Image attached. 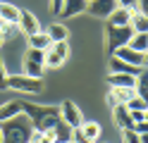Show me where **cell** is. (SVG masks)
Masks as SVG:
<instances>
[{"instance_id":"9c48e42d","label":"cell","mask_w":148,"mask_h":143,"mask_svg":"<svg viewBox=\"0 0 148 143\" xmlns=\"http://www.w3.org/2000/svg\"><path fill=\"white\" fill-rule=\"evenodd\" d=\"M115 57H119L122 62H129V64H136V67H146V53H136L132 50L129 45H122L112 53Z\"/></svg>"},{"instance_id":"ac0fdd59","label":"cell","mask_w":148,"mask_h":143,"mask_svg":"<svg viewBox=\"0 0 148 143\" xmlns=\"http://www.w3.org/2000/svg\"><path fill=\"white\" fill-rule=\"evenodd\" d=\"M53 45V41H50V36L45 34V31H38V34H34V36H29V48H36V50H48V48Z\"/></svg>"},{"instance_id":"52a82bcc","label":"cell","mask_w":148,"mask_h":143,"mask_svg":"<svg viewBox=\"0 0 148 143\" xmlns=\"http://www.w3.org/2000/svg\"><path fill=\"white\" fill-rule=\"evenodd\" d=\"M17 29L29 38V36H34V34L41 31V24H38V19H36L29 10H19V22H17Z\"/></svg>"},{"instance_id":"836d02e7","label":"cell","mask_w":148,"mask_h":143,"mask_svg":"<svg viewBox=\"0 0 148 143\" xmlns=\"http://www.w3.org/2000/svg\"><path fill=\"white\" fill-rule=\"evenodd\" d=\"M62 3H64V0H50V10H53L55 14H60V10H62Z\"/></svg>"},{"instance_id":"1f68e13d","label":"cell","mask_w":148,"mask_h":143,"mask_svg":"<svg viewBox=\"0 0 148 143\" xmlns=\"http://www.w3.org/2000/svg\"><path fill=\"white\" fill-rule=\"evenodd\" d=\"M72 141H74V143H91V141L84 136V133H81L79 127H77V129H72Z\"/></svg>"},{"instance_id":"8d00e7d4","label":"cell","mask_w":148,"mask_h":143,"mask_svg":"<svg viewBox=\"0 0 148 143\" xmlns=\"http://www.w3.org/2000/svg\"><path fill=\"white\" fill-rule=\"evenodd\" d=\"M0 31H3V22H0Z\"/></svg>"},{"instance_id":"44dd1931","label":"cell","mask_w":148,"mask_h":143,"mask_svg":"<svg viewBox=\"0 0 148 143\" xmlns=\"http://www.w3.org/2000/svg\"><path fill=\"white\" fill-rule=\"evenodd\" d=\"M134 93L138 95V98H148V72H146V67L136 74V81H134Z\"/></svg>"},{"instance_id":"3957f363","label":"cell","mask_w":148,"mask_h":143,"mask_svg":"<svg viewBox=\"0 0 148 143\" xmlns=\"http://www.w3.org/2000/svg\"><path fill=\"white\" fill-rule=\"evenodd\" d=\"M132 26H110L105 29V43H108V53L112 55L117 48H122L129 43V38H132Z\"/></svg>"},{"instance_id":"7402d4cb","label":"cell","mask_w":148,"mask_h":143,"mask_svg":"<svg viewBox=\"0 0 148 143\" xmlns=\"http://www.w3.org/2000/svg\"><path fill=\"white\" fill-rule=\"evenodd\" d=\"M108 95L115 100V105H127L136 93H134V88H110Z\"/></svg>"},{"instance_id":"484cf974","label":"cell","mask_w":148,"mask_h":143,"mask_svg":"<svg viewBox=\"0 0 148 143\" xmlns=\"http://www.w3.org/2000/svg\"><path fill=\"white\" fill-rule=\"evenodd\" d=\"M24 60L43 64V62H45V53H43V50H36V48H29V50H26V55H24ZM43 67H45V64H43Z\"/></svg>"},{"instance_id":"e575fe53","label":"cell","mask_w":148,"mask_h":143,"mask_svg":"<svg viewBox=\"0 0 148 143\" xmlns=\"http://www.w3.org/2000/svg\"><path fill=\"white\" fill-rule=\"evenodd\" d=\"M38 143H55V141H53V133H50V131H45V133H41V138H38Z\"/></svg>"},{"instance_id":"603a6c76","label":"cell","mask_w":148,"mask_h":143,"mask_svg":"<svg viewBox=\"0 0 148 143\" xmlns=\"http://www.w3.org/2000/svg\"><path fill=\"white\" fill-rule=\"evenodd\" d=\"M45 34L50 36V41H53V43H62V41H67V38H69L67 26H62V24H50Z\"/></svg>"},{"instance_id":"2e32d148","label":"cell","mask_w":148,"mask_h":143,"mask_svg":"<svg viewBox=\"0 0 148 143\" xmlns=\"http://www.w3.org/2000/svg\"><path fill=\"white\" fill-rule=\"evenodd\" d=\"M17 114H22V100H10V103L0 105V124L17 117Z\"/></svg>"},{"instance_id":"ba28073f","label":"cell","mask_w":148,"mask_h":143,"mask_svg":"<svg viewBox=\"0 0 148 143\" xmlns=\"http://www.w3.org/2000/svg\"><path fill=\"white\" fill-rule=\"evenodd\" d=\"M115 7H117V0H88L86 12L93 14V17H103V19H108L110 14H112Z\"/></svg>"},{"instance_id":"9a60e30c","label":"cell","mask_w":148,"mask_h":143,"mask_svg":"<svg viewBox=\"0 0 148 143\" xmlns=\"http://www.w3.org/2000/svg\"><path fill=\"white\" fill-rule=\"evenodd\" d=\"M50 133H53V141H55V143H67V141H72V127H69V124H64L62 119L50 129Z\"/></svg>"},{"instance_id":"6da1fadb","label":"cell","mask_w":148,"mask_h":143,"mask_svg":"<svg viewBox=\"0 0 148 143\" xmlns=\"http://www.w3.org/2000/svg\"><path fill=\"white\" fill-rule=\"evenodd\" d=\"M31 131H34V124L22 112V114L0 124V143H26Z\"/></svg>"},{"instance_id":"8992f818","label":"cell","mask_w":148,"mask_h":143,"mask_svg":"<svg viewBox=\"0 0 148 143\" xmlns=\"http://www.w3.org/2000/svg\"><path fill=\"white\" fill-rule=\"evenodd\" d=\"M60 119L64 122V124H69L72 129H77L81 122H84V117H81V110L77 107V103L74 100H64L62 105H60Z\"/></svg>"},{"instance_id":"83f0119b","label":"cell","mask_w":148,"mask_h":143,"mask_svg":"<svg viewBox=\"0 0 148 143\" xmlns=\"http://www.w3.org/2000/svg\"><path fill=\"white\" fill-rule=\"evenodd\" d=\"M127 110H146V98H138V95H134V98L127 103Z\"/></svg>"},{"instance_id":"4316f807","label":"cell","mask_w":148,"mask_h":143,"mask_svg":"<svg viewBox=\"0 0 148 143\" xmlns=\"http://www.w3.org/2000/svg\"><path fill=\"white\" fill-rule=\"evenodd\" d=\"M122 143H141V136L132 129H124L122 131Z\"/></svg>"},{"instance_id":"d590c367","label":"cell","mask_w":148,"mask_h":143,"mask_svg":"<svg viewBox=\"0 0 148 143\" xmlns=\"http://www.w3.org/2000/svg\"><path fill=\"white\" fill-rule=\"evenodd\" d=\"M134 5H136V0H117V7H132L134 10Z\"/></svg>"},{"instance_id":"5bb4252c","label":"cell","mask_w":148,"mask_h":143,"mask_svg":"<svg viewBox=\"0 0 148 143\" xmlns=\"http://www.w3.org/2000/svg\"><path fill=\"white\" fill-rule=\"evenodd\" d=\"M136 76L132 74H108V83L110 88H134Z\"/></svg>"},{"instance_id":"cb8c5ba5","label":"cell","mask_w":148,"mask_h":143,"mask_svg":"<svg viewBox=\"0 0 148 143\" xmlns=\"http://www.w3.org/2000/svg\"><path fill=\"white\" fill-rule=\"evenodd\" d=\"M132 50L136 53H146V48H148V34H132V38H129V43H127Z\"/></svg>"},{"instance_id":"4dcf8cb0","label":"cell","mask_w":148,"mask_h":143,"mask_svg":"<svg viewBox=\"0 0 148 143\" xmlns=\"http://www.w3.org/2000/svg\"><path fill=\"white\" fill-rule=\"evenodd\" d=\"M129 117H132V122L136 124V122H146L148 114H146V110H129Z\"/></svg>"},{"instance_id":"d6a6232c","label":"cell","mask_w":148,"mask_h":143,"mask_svg":"<svg viewBox=\"0 0 148 143\" xmlns=\"http://www.w3.org/2000/svg\"><path fill=\"white\" fill-rule=\"evenodd\" d=\"M132 131H136L138 136H141V133H148V119L146 122H136L134 127H132Z\"/></svg>"},{"instance_id":"d4e9b609","label":"cell","mask_w":148,"mask_h":143,"mask_svg":"<svg viewBox=\"0 0 148 143\" xmlns=\"http://www.w3.org/2000/svg\"><path fill=\"white\" fill-rule=\"evenodd\" d=\"M43 69H45L43 64L24 60V74H26V76H31V79H43Z\"/></svg>"},{"instance_id":"277c9868","label":"cell","mask_w":148,"mask_h":143,"mask_svg":"<svg viewBox=\"0 0 148 143\" xmlns=\"http://www.w3.org/2000/svg\"><path fill=\"white\" fill-rule=\"evenodd\" d=\"M7 88L19 91V93H41L43 91V79H31L26 74L7 76Z\"/></svg>"},{"instance_id":"e0dca14e","label":"cell","mask_w":148,"mask_h":143,"mask_svg":"<svg viewBox=\"0 0 148 143\" xmlns=\"http://www.w3.org/2000/svg\"><path fill=\"white\" fill-rule=\"evenodd\" d=\"M0 22L17 24V22H19V7H14L10 3H0Z\"/></svg>"},{"instance_id":"30bf717a","label":"cell","mask_w":148,"mask_h":143,"mask_svg":"<svg viewBox=\"0 0 148 143\" xmlns=\"http://www.w3.org/2000/svg\"><path fill=\"white\" fill-rule=\"evenodd\" d=\"M108 69H110V74H132V76H136L138 72L143 69V67H136V64H129V62H122L119 57H110V62H108Z\"/></svg>"},{"instance_id":"5b68a950","label":"cell","mask_w":148,"mask_h":143,"mask_svg":"<svg viewBox=\"0 0 148 143\" xmlns=\"http://www.w3.org/2000/svg\"><path fill=\"white\" fill-rule=\"evenodd\" d=\"M69 57V43L62 41V43H53L48 50H45V67H50V69H58V67H62L64 62H67Z\"/></svg>"},{"instance_id":"7a4b0ae2","label":"cell","mask_w":148,"mask_h":143,"mask_svg":"<svg viewBox=\"0 0 148 143\" xmlns=\"http://www.w3.org/2000/svg\"><path fill=\"white\" fill-rule=\"evenodd\" d=\"M22 112L31 119L34 129L36 131H50L55 124L60 122V107H41V105H34V103H24L22 100Z\"/></svg>"},{"instance_id":"4fadbf2b","label":"cell","mask_w":148,"mask_h":143,"mask_svg":"<svg viewBox=\"0 0 148 143\" xmlns=\"http://www.w3.org/2000/svg\"><path fill=\"white\" fill-rule=\"evenodd\" d=\"M86 5H88V0H64L60 14L62 17H77L81 12H86Z\"/></svg>"},{"instance_id":"ffe728a7","label":"cell","mask_w":148,"mask_h":143,"mask_svg":"<svg viewBox=\"0 0 148 143\" xmlns=\"http://www.w3.org/2000/svg\"><path fill=\"white\" fill-rule=\"evenodd\" d=\"M129 26H132L134 34H146V31H148V17L134 10V12H132V19H129Z\"/></svg>"},{"instance_id":"f546056e","label":"cell","mask_w":148,"mask_h":143,"mask_svg":"<svg viewBox=\"0 0 148 143\" xmlns=\"http://www.w3.org/2000/svg\"><path fill=\"white\" fill-rule=\"evenodd\" d=\"M7 69H5V62H3V57H0V91H7Z\"/></svg>"},{"instance_id":"7c38bea8","label":"cell","mask_w":148,"mask_h":143,"mask_svg":"<svg viewBox=\"0 0 148 143\" xmlns=\"http://www.w3.org/2000/svg\"><path fill=\"white\" fill-rule=\"evenodd\" d=\"M112 119H115V124L119 129H132L134 127V122H132V117H129V110H127V105H115L112 107Z\"/></svg>"},{"instance_id":"74e56055","label":"cell","mask_w":148,"mask_h":143,"mask_svg":"<svg viewBox=\"0 0 148 143\" xmlns=\"http://www.w3.org/2000/svg\"><path fill=\"white\" fill-rule=\"evenodd\" d=\"M0 43H3V36H0Z\"/></svg>"},{"instance_id":"d6986e66","label":"cell","mask_w":148,"mask_h":143,"mask_svg":"<svg viewBox=\"0 0 148 143\" xmlns=\"http://www.w3.org/2000/svg\"><path fill=\"white\" fill-rule=\"evenodd\" d=\"M79 129H81V133H84V136H86L91 143H96V141L100 138V131H103L98 122H81Z\"/></svg>"},{"instance_id":"f1b7e54d","label":"cell","mask_w":148,"mask_h":143,"mask_svg":"<svg viewBox=\"0 0 148 143\" xmlns=\"http://www.w3.org/2000/svg\"><path fill=\"white\" fill-rule=\"evenodd\" d=\"M17 31H19L17 24H5V22H3V31H0V36H3V41H5V38H12Z\"/></svg>"},{"instance_id":"8fae6325","label":"cell","mask_w":148,"mask_h":143,"mask_svg":"<svg viewBox=\"0 0 148 143\" xmlns=\"http://www.w3.org/2000/svg\"><path fill=\"white\" fill-rule=\"evenodd\" d=\"M132 7H115L112 14L108 17V24L110 26H129V19H132Z\"/></svg>"}]
</instances>
